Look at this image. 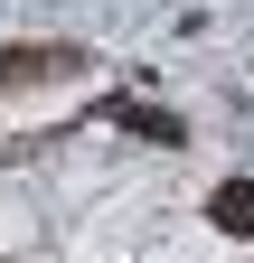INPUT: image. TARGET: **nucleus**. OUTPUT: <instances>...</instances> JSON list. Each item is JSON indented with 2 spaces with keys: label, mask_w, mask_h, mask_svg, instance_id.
I'll list each match as a JSON object with an SVG mask.
<instances>
[{
  "label": "nucleus",
  "mask_w": 254,
  "mask_h": 263,
  "mask_svg": "<svg viewBox=\"0 0 254 263\" xmlns=\"http://www.w3.org/2000/svg\"><path fill=\"white\" fill-rule=\"evenodd\" d=\"M85 47L76 38H10L0 47V85H66V76H85Z\"/></svg>",
  "instance_id": "f257e3e1"
},
{
  "label": "nucleus",
  "mask_w": 254,
  "mask_h": 263,
  "mask_svg": "<svg viewBox=\"0 0 254 263\" xmlns=\"http://www.w3.org/2000/svg\"><path fill=\"white\" fill-rule=\"evenodd\" d=\"M113 122H122V132H141V141H160V151H179V141H188V122H179V113H160V104H141V94H122Z\"/></svg>",
  "instance_id": "f03ea898"
},
{
  "label": "nucleus",
  "mask_w": 254,
  "mask_h": 263,
  "mask_svg": "<svg viewBox=\"0 0 254 263\" xmlns=\"http://www.w3.org/2000/svg\"><path fill=\"white\" fill-rule=\"evenodd\" d=\"M207 216H216V235H254V179H216V197H207Z\"/></svg>",
  "instance_id": "7ed1b4c3"
}]
</instances>
